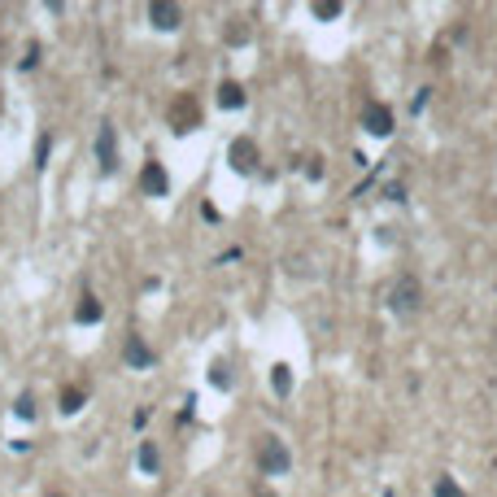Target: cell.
<instances>
[{
    "label": "cell",
    "instance_id": "6da1fadb",
    "mask_svg": "<svg viewBox=\"0 0 497 497\" xmlns=\"http://www.w3.org/2000/svg\"><path fill=\"white\" fill-rule=\"evenodd\" d=\"M166 122H170V131H179V136H188L192 127H201V100H197V92H179L166 105Z\"/></svg>",
    "mask_w": 497,
    "mask_h": 497
},
{
    "label": "cell",
    "instance_id": "7a4b0ae2",
    "mask_svg": "<svg viewBox=\"0 0 497 497\" xmlns=\"http://www.w3.org/2000/svg\"><path fill=\"white\" fill-rule=\"evenodd\" d=\"M388 305H392V314H419V305H423V283L414 275H402L388 293Z\"/></svg>",
    "mask_w": 497,
    "mask_h": 497
},
{
    "label": "cell",
    "instance_id": "3957f363",
    "mask_svg": "<svg viewBox=\"0 0 497 497\" xmlns=\"http://www.w3.org/2000/svg\"><path fill=\"white\" fill-rule=\"evenodd\" d=\"M257 467H262V476H283V471L293 467V454H288V445H283L279 436H262Z\"/></svg>",
    "mask_w": 497,
    "mask_h": 497
},
{
    "label": "cell",
    "instance_id": "277c9868",
    "mask_svg": "<svg viewBox=\"0 0 497 497\" xmlns=\"http://www.w3.org/2000/svg\"><path fill=\"white\" fill-rule=\"evenodd\" d=\"M96 162H100L105 175L118 166V131H114V122H100V131H96Z\"/></svg>",
    "mask_w": 497,
    "mask_h": 497
},
{
    "label": "cell",
    "instance_id": "5b68a950",
    "mask_svg": "<svg viewBox=\"0 0 497 497\" xmlns=\"http://www.w3.org/2000/svg\"><path fill=\"white\" fill-rule=\"evenodd\" d=\"M122 358H127V366H131V371H148V366L157 362V349L148 345L144 336H127V345H122Z\"/></svg>",
    "mask_w": 497,
    "mask_h": 497
},
{
    "label": "cell",
    "instance_id": "8992f818",
    "mask_svg": "<svg viewBox=\"0 0 497 497\" xmlns=\"http://www.w3.org/2000/svg\"><path fill=\"white\" fill-rule=\"evenodd\" d=\"M227 162L240 170V175H253L257 170V144L249 140V136H240V140H231V148H227Z\"/></svg>",
    "mask_w": 497,
    "mask_h": 497
},
{
    "label": "cell",
    "instance_id": "52a82bcc",
    "mask_svg": "<svg viewBox=\"0 0 497 497\" xmlns=\"http://www.w3.org/2000/svg\"><path fill=\"white\" fill-rule=\"evenodd\" d=\"M140 192L144 197H166L170 192V179H166V170H162V162H144V170H140Z\"/></svg>",
    "mask_w": 497,
    "mask_h": 497
},
{
    "label": "cell",
    "instance_id": "ba28073f",
    "mask_svg": "<svg viewBox=\"0 0 497 497\" xmlns=\"http://www.w3.org/2000/svg\"><path fill=\"white\" fill-rule=\"evenodd\" d=\"M362 122H366V131H371V136H392V110H388V105H380V100L366 105Z\"/></svg>",
    "mask_w": 497,
    "mask_h": 497
},
{
    "label": "cell",
    "instance_id": "9c48e42d",
    "mask_svg": "<svg viewBox=\"0 0 497 497\" xmlns=\"http://www.w3.org/2000/svg\"><path fill=\"white\" fill-rule=\"evenodd\" d=\"M148 18H153L157 31H175V26H179V5H175V0H153Z\"/></svg>",
    "mask_w": 497,
    "mask_h": 497
},
{
    "label": "cell",
    "instance_id": "30bf717a",
    "mask_svg": "<svg viewBox=\"0 0 497 497\" xmlns=\"http://www.w3.org/2000/svg\"><path fill=\"white\" fill-rule=\"evenodd\" d=\"M100 314H105V305H100L92 293L78 297V310H74V319H78V323H100Z\"/></svg>",
    "mask_w": 497,
    "mask_h": 497
},
{
    "label": "cell",
    "instance_id": "8fae6325",
    "mask_svg": "<svg viewBox=\"0 0 497 497\" xmlns=\"http://www.w3.org/2000/svg\"><path fill=\"white\" fill-rule=\"evenodd\" d=\"M140 471H148V476L162 471V450H157V440H144L140 445Z\"/></svg>",
    "mask_w": 497,
    "mask_h": 497
},
{
    "label": "cell",
    "instance_id": "7c38bea8",
    "mask_svg": "<svg viewBox=\"0 0 497 497\" xmlns=\"http://www.w3.org/2000/svg\"><path fill=\"white\" fill-rule=\"evenodd\" d=\"M218 105H223V110H240V105H245V88L227 78V83L218 88Z\"/></svg>",
    "mask_w": 497,
    "mask_h": 497
},
{
    "label": "cell",
    "instance_id": "4fadbf2b",
    "mask_svg": "<svg viewBox=\"0 0 497 497\" xmlns=\"http://www.w3.org/2000/svg\"><path fill=\"white\" fill-rule=\"evenodd\" d=\"M83 402H88V392L78 388V384H70V388L62 392V410H66V414H78V410H83Z\"/></svg>",
    "mask_w": 497,
    "mask_h": 497
},
{
    "label": "cell",
    "instance_id": "5bb4252c",
    "mask_svg": "<svg viewBox=\"0 0 497 497\" xmlns=\"http://www.w3.org/2000/svg\"><path fill=\"white\" fill-rule=\"evenodd\" d=\"M271 384H275L279 397H288V388H293V375H288V366H283V362H279V366H271Z\"/></svg>",
    "mask_w": 497,
    "mask_h": 497
},
{
    "label": "cell",
    "instance_id": "9a60e30c",
    "mask_svg": "<svg viewBox=\"0 0 497 497\" xmlns=\"http://www.w3.org/2000/svg\"><path fill=\"white\" fill-rule=\"evenodd\" d=\"M227 40H231V44H245V40H249V22H245V18H231V22H227Z\"/></svg>",
    "mask_w": 497,
    "mask_h": 497
},
{
    "label": "cell",
    "instance_id": "2e32d148",
    "mask_svg": "<svg viewBox=\"0 0 497 497\" xmlns=\"http://www.w3.org/2000/svg\"><path fill=\"white\" fill-rule=\"evenodd\" d=\"M436 497H467V493L458 489L454 476H440V480H436Z\"/></svg>",
    "mask_w": 497,
    "mask_h": 497
},
{
    "label": "cell",
    "instance_id": "e0dca14e",
    "mask_svg": "<svg viewBox=\"0 0 497 497\" xmlns=\"http://www.w3.org/2000/svg\"><path fill=\"white\" fill-rule=\"evenodd\" d=\"M48 153H52V136L44 131V136H40V144H35V166H48Z\"/></svg>",
    "mask_w": 497,
    "mask_h": 497
},
{
    "label": "cell",
    "instance_id": "ac0fdd59",
    "mask_svg": "<svg viewBox=\"0 0 497 497\" xmlns=\"http://www.w3.org/2000/svg\"><path fill=\"white\" fill-rule=\"evenodd\" d=\"M340 13V0H319L314 5V18H336Z\"/></svg>",
    "mask_w": 497,
    "mask_h": 497
},
{
    "label": "cell",
    "instance_id": "d6986e66",
    "mask_svg": "<svg viewBox=\"0 0 497 497\" xmlns=\"http://www.w3.org/2000/svg\"><path fill=\"white\" fill-rule=\"evenodd\" d=\"M209 380H214L218 388H227V384H231V375H227V362H214V371H209Z\"/></svg>",
    "mask_w": 497,
    "mask_h": 497
},
{
    "label": "cell",
    "instance_id": "ffe728a7",
    "mask_svg": "<svg viewBox=\"0 0 497 497\" xmlns=\"http://www.w3.org/2000/svg\"><path fill=\"white\" fill-rule=\"evenodd\" d=\"M13 410H18V419H35V402H31V397H18Z\"/></svg>",
    "mask_w": 497,
    "mask_h": 497
},
{
    "label": "cell",
    "instance_id": "44dd1931",
    "mask_svg": "<svg viewBox=\"0 0 497 497\" xmlns=\"http://www.w3.org/2000/svg\"><path fill=\"white\" fill-rule=\"evenodd\" d=\"M305 175H310V179H319V175H323V162H319V157H310V166H305Z\"/></svg>",
    "mask_w": 497,
    "mask_h": 497
},
{
    "label": "cell",
    "instance_id": "7402d4cb",
    "mask_svg": "<svg viewBox=\"0 0 497 497\" xmlns=\"http://www.w3.org/2000/svg\"><path fill=\"white\" fill-rule=\"evenodd\" d=\"M253 497H275V493H271L267 484H262V489H253Z\"/></svg>",
    "mask_w": 497,
    "mask_h": 497
},
{
    "label": "cell",
    "instance_id": "603a6c76",
    "mask_svg": "<svg viewBox=\"0 0 497 497\" xmlns=\"http://www.w3.org/2000/svg\"><path fill=\"white\" fill-rule=\"evenodd\" d=\"M384 497H392V493H384Z\"/></svg>",
    "mask_w": 497,
    "mask_h": 497
}]
</instances>
